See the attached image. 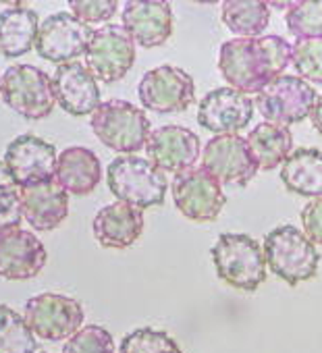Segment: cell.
Masks as SVG:
<instances>
[{"label": "cell", "mask_w": 322, "mask_h": 353, "mask_svg": "<svg viewBox=\"0 0 322 353\" xmlns=\"http://www.w3.org/2000/svg\"><path fill=\"white\" fill-rule=\"evenodd\" d=\"M63 353H114V339L104 326L85 324L65 343Z\"/></svg>", "instance_id": "cell-32"}, {"label": "cell", "mask_w": 322, "mask_h": 353, "mask_svg": "<svg viewBox=\"0 0 322 353\" xmlns=\"http://www.w3.org/2000/svg\"><path fill=\"white\" fill-rule=\"evenodd\" d=\"M23 206H21V188L11 174L5 160H0V231L21 227Z\"/></svg>", "instance_id": "cell-29"}, {"label": "cell", "mask_w": 322, "mask_h": 353, "mask_svg": "<svg viewBox=\"0 0 322 353\" xmlns=\"http://www.w3.org/2000/svg\"><path fill=\"white\" fill-rule=\"evenodd\" d=\"M92 231L102 248H131L143 233V210L125 202L108 204L94 216Z\"/></svg>", "instance_id": "cell-21"}, {"label": "cell", "mask_w": 322, "mask_h": 353, "mask_svg": "<svg viewBox=\"0 0 322 353\" xmlns=\"http://www.w3.org/2000/svg\"><path fill=\"white\" fill-rule=\"evenodd\" d=\"M301 227L303 233L316 243L322 245V198L318 200H310L303 208H301Z\"/></svg>", "instance_id": "cell-34"}, {"label": "cell", "mask_w": 322, "mask_h": 353, "mask_svg": "<svg viewBox=\"0 0 322 353\" xmlns=\"http://www.w3.org/2000/svg\"><path fill=\"white\" fill-rule=\"evenodd\" d=\"M316 98L312 83L297 75H281L254 98V106L266 123L291 127L312 114Z\"/></svg>", "instance_id": "cell-7"}, {"label": "cell", "mask_w": 322, "mask_h": 353, "mask_svg": "<svg viewBox=\"0 0 322 353\" xmlns=\"http://www.w3.org/2000/svg\"><path fill=\"white\" fill-rule=\"evenodd\" d=\"M221 281L239 291H256L266 281L262 245L245 233H223L210 250Z\"/></svg>", "instance_id": "cell-4"}, {"label": "cell", "mask_w": 322, "mask_h": 353, "mask_svg": "<svg viewBox=\"0 0 322 353\" xmlns=\"http://www.w3.org/2000/svg\"><path fill=\"white\" fill-rule=\"evenodd\" d=\"M310 119H312V125H314V129L322 135V94L316 98V104H314V108H312V114H310Z\"/></svg>", "instance_id": "cell-35"}, {"label": "cell", "mask_w": 322, "mask_h": 353, "mask_svg": "<svg viewBox=\"0 0 322 353\" xmlns=\"http://www.w3.org/2000/svg\"><path fill=\"white\" fill-rule=\"evenodd\" d=\"M106 183L110 194L129 206L139 210L165 204L169 179L167 172L160 170L152 160L123 154L117 156L106 168Z\"/></svg>", "instance_id": "cell-2"}, {"label": "cell", "mask_w": 322, "mask_h": 353, "mask_svg": "<svg viewBox=\"0 0 322 353\" xmlns=\"http://www.w3.org/2000/svg\"><path fill=\"white\" fill-rule=\"evenodd\" d=\"M38 353H48V351H38Z\"/></svg>", "instance_id": "cell-37"}, {"label": "cell", "mask_w": 322, "mask_h": 353, "mask_svg": "<svg viewBox=\"0 0 322 353\" xmlns=\"http://www.w3.org/2000/svg\"><path fill=\"white\" fill-rule=\"evenodd\" d=\"M148 160H152L160 170L179 174L194 168L202 158V141L196 131L181 125H165L150 133L145 143Z\"/></svg>", "instance_id": "cell-15"}, {"label": "cell", "mask_w": 322, "mask_h": 353, "mask_svg": "<svg viewBox=\"0 0 322 353\" xmlns=\"http://www.w3.org/2000/svg\"><path fill=\"white\" fill-rule=\"evenodd\" d=\"M3 102L30 121H40L52 114L57 104L52 77L34 65H13L0 81Z\"/></svg>", "instance_id": "cell-6"}, {"label": "cell", "mask_w": 322, "mask_h": 353, "mask_svg": "<svg viewBox=\"0 0 322 353\" xmlns=\"http://www.w3.org/2000/svg\"><path fill=\"white\" fill-rule=\"evenodd\" d=\"M221 19L237 38H260L270 23V7L262 0H229L221 5Z\"/></svg>", "instance_id": "cell-26"}, {"label": "cell", "mask_w": 322, "mask_h": 353, "mask_svg": "<svg viewBox=\"0 0 322 353\" xmlns=\"http://www.w3.org/2000/svg\"><path fill=\"white\" fill-rule=\"evenodd\" d=\"M48 254L32 231L21 227L0 231V276L7 281H30L42 272Z\"/></svg>", "instance_id": "cell-17"}, {"label": "cell", "mask_w": 322, "mask_h": 353, "mask_svg": "<svg viewBox=\"0 0 322 353\" xmlns=\"http://www.w3.org/2000/svg\"><path fill=\"white\" fill-rule=\"evenodd\" d=\"M23 318L44 341H69L83 326V305L63 293H40L28 299Z\"/></svg>", "instance_id": "cell-10"}, {"label": "cell", "mask_w": 322, "mask_h": 353, "mask_svg": "<svg viewBox=\"0 0 322 353\" xmlns=\"http://www.w3.org/2000/svg\"><path fill=\"white\" fill-rule=\"evenodd\" d=\"M94 30L69 11H59L44 19L36 40V52L50 63L65 65L85 54Z\"/></svg>", "instance_id": "cell-13"}, {"label": "cell", "mask_w": 322, "mask_h": 353, "mask_svg": "<svg viewBox=\"0 0 322 353\" xmlns=\"http://www.w3.org/2000/svg\"><path fill=\"white\" fill-rule=\"evenodd\" d=\"M0 81H3V79H0Z\"/></svg>", "instance_id": "cell-38"}, {"label": "cell", "mask_w": 322, "mask_h": 353, "mask_svg": "<svg viewBox=\"0 0 322 353\" xmlns=\"http://www.w3.org/2000/svg\"><path fill=\"white\" fill-rule=\"evenodd\" d=\"M123 28L141 48L163 46L173 34V7L163 0H129L121 13Z\"/></svg>", "instance_id": "cell-18"}, {"label": "cell", "mask_w": 322, "mask_h": 353, "mask_svg": "<svg viewBox=\"0 0 322 353\" xmlns=\"http://www.w3.org/2000/svg\"><path fill=\"white\" fill-rule=\"evenodd\" d=\"M283 185L301 198H322V150L295 148L281 166Z\"/></svg>", "instance_id": "cell-23"}, {"label": "cell", "mask_w": 322, "mask_h": 353, "mask_svg": "<svg viewBox=\"0 0 322 353\" xmlns=\"http://www.w3.org/2000/svg\"><path fill=\"white\" fill-rule=\"evenodd\" d=\"M52 88L57 104L73 117H92L102 104L98 79L79 61L59 65L52 75Z\"/></svg>", "instance_id": "cell-19"}, {"label": "cell", "mask_w": 322, "mask_h": 353, "mask_svg": "<svg viewBox=\"0 0 322 353\" xmlns=\"http://www.w3.org/2000/svg\"><path fill=\"white\" fill-rule=\"evenodd\" d=\"M291 65V44L281 36L233 38L219 50V69L229 88L243 94H260L268 83L285 75Z\"/></svg>", "instance_id": "cell-1"}, {"label": "cell", "mask_w": 322, "mask_h": 353, "mask_svg": "<svg viewBox=\"0 0 322 353\" xmlns=\"http://www.w3.org/2000/svg\"><path fill=\"white\" fill-rule=\"evenodd\" d=\"M250 152L262 170H272L279 164L283 166L285 160L293 154V135L289 127L260 123L256 125L245 137Z\"/></svg>", "instance_id": "cell-25"}, {"label": "cell", "mask_w": 322, "mask_h": 353, "mask_svg": "<svg viewBox=\"0 0 322 353\" xmlns=\"http://www.w3.org/2000/svg\"><path fill=\"white\" fill-rule=\"evenodd\" d=\"M23 219L36 231H54L69 216V194L57 179L21 188Z\"/></svg>", "instance_id": "cell-20"}, {"label": "cell", "mask_w": 322, "mask_h": 353, "mask_svg": "<svg viewBox=\"0 0 322 353\" xmlns=\"http://www.w3.org/2000/svg\"><path fill=\"white\" fill-rule=\"evenodd\" d=\"M179 345L171 334L156 328H135L123 336L119 345V353H167L177 349Z\"/></svg>", "instance_id": "cell-31"}, {"label": "cell", "mask_w": 322, "mask_h": 353, "mask_svg": "<svg viewBox=\"0 0 322 353\" xmlns=\"http://www.w3.org/2000/svg\"><path fill=\"white\" fill-rule=\"evenodd\" d=\"M0 353H38V341L26 318L9 305H0Z\"/></svg>", "instance_id": "cell-27"}, {"label": "cell", "mask_w": 322, "mask_h": 353, "mask_svg": "<svg viewBox=\"0 0 322 353\" xmlns=\"http://www.w3.org/2000/svg\"><path fill=\"white\" fill-rule=\"evenodd\" d=\"M57 162V145L32 133L15 137L5 152V164L9 166L19 188L54 179Z\"/></svg>", "instance_id": "cell-14"}, {"label": "cell", "mask_w": 322, "mask_h": 353, "mask_svg": "<svg viewBox=\"0 0 322 353\" xmlns=\"http://www.w3.org/2000/svg\"><path fill=\"white\" fill-rule=\"evenodd\" d=\"M171 194L177 210L196 223H212L227 204L223 185L204 166L188 168L173 176Z\"/></svg>", "instance_id": "cell-9"}, {"label": "cell", "mask_w": 322, "mask_h": 353, "mask_svg": "<svg viewBox=\"0 0 322 353\" xmlns=\"http://www.w3.org/2000/svg\"><path fill=\"white\" fill-rule=\"evenodd\" d=\"M202 166L223 185L245 188L260 170L245 137L235 135H214L202 148Z\"/></svg>", "instance_id": "cell-12"}, {"label": "cell", "mask_w": 322, "mask_h": 353, "mask_svg": "<svg viewBox=\"0 0 322 353\" xmlns=\"http://www.w3.org/2000/svg\"><path fill=\"white\" fill-rule=\"evenodd\" d=\"M94 135L110 150L123 154H135L145 148L152 125L145 110L127 100H106L90 117Z\"/></svg>", "instance_id": "cell-5"}, {"label": "cell", "mask_w": 322, "mask_h": 353, "mask_svg": "<svg viewBox=\"0 0 322 353\" xmlns=\"http://www.w3.org/2000/svg\"><path fill=\"white\" fill-rule=\"evenodd\" d=\"M117 9H119L117 0H71L69 3L71 15H75L85 26L104 23L112 19Z\"/></svg>", "instance_id": "cell-33"}, {"label": "cell", "mask_w": 322, "mask_h": 353, "mask_svg": "<svg viewBox=\"0 0 322 353\" xmlns=\"http://www.w3.org/2000/svg\"><path fill=\"white\" fill-rule=\"evenodd\" d=\"M137 96L145 110L177 114L185 112L194 104L196 81L188 71L175 65H160L143 73L137 85Z\"/></svg>", "instance_id": "cell-8"}, {"label": "cell", "mask_w": 322, "mask_h": 353, "mask_svg": "<svg viewBox=\"0 0 322 353\" xmlns=\"http://www.w3.org/2000/svg\"><path fill=\"white\" fill-rule=\"evenodd\" d=\"M40 19L32 9L9 7L0 13V52L7 59L28 54L38 40Z\"/></svg>", "instance_id": "cell-24"}, {"label": "cell", "mask_w": 322, "mask_h": 353, "mask_svg": "<svg viewBox=\"0 0 322 353\" xmlns=\"http://www.w3.org/2000/svg\"><path fill=\"white\" fill-rule=\"evenodd\" d=\"M262 250L266 266L289 287H295L318 274L320 254L316 243L293 225H281L268 231Z\"/></svg>", "instance_id": "cell-3"}, {"label": "cell", "mask_w": 322, "mask_h": 353, "mask_svg": "<svg viewBox=\"0 0 322 353\" xmlns=\"http://www.w3.org/2000/svg\"><path fill=\"white\" fill-rule=\"evenodd\" d=\"M291 65L297 77L322 85V38L295 40L291 46Z\"/></svg>", "instance_id": "cell-30"}, {"label": "cell", "mask_w": 322, "mask_h": 353, "mask_svg": "<svg viewBox=\"0 0 322 353\" xmlns=\"http://www.w3.org/2000/svg\"><path fill=\"white\" fill-rule=\"evenodd\" d=\"M135 65V42L123 26H102L94 30V36L85 50V67L98 81H121Z\"/></svg>", "instance_id": "cell-11"}, {"label": "cell", "mask_w": 322, "mask_h": 353, "mask_svg": "<svg viewBox=\"0 0 322 353\" xmlns=\"http://www.w3.org/2000/svg\"><path fill=\"white\" fill-rule=\"evenodd\" d=\"M167 353H183V351H181V349L177 347V349H171V351H167Z\"/></svg>", "instance_id": "cell-36"}, {"label": "cell", "mask_w": 322, "mask_h": 353, "mask_svg": "<svg viewBox=\"0 0 322 353\" xmlns=\"http://www.w3.org/2000/svg\"><path fill=\"white\" fill-rule=\"evenodd\" d=\"M287 30L297 38H322V0H299L285 11Z\"/></svg>", "instance_id": "cell-28"}, {"label": "cell", "mask_w": 322, "mask_h": 353, "mask_svg": "<svg viewBox=\"0 0 322 353\" xmlns=\"http://www.w3.org/2000/svg\"><path fill=\"white\" fill-rule=\"evenodd\" d=\"M254 117V100L233 88L208 92L198 106V123L214 135H235L243 131Z\"/></svg>", "instance_id": "cell-16"}, {"label": "cell", "mask_w": 322, "mask_h": 353, "mask_svg": "<svg viewBox=\"0 0 322 353\" xmlns=\"http://www.w3.org/2000/svg\"><path fill=\"white\" fill-rule=\"evenodd\" d=\"M54 179L71 196H88L102 181L100 158L83 145L65 148L59 154Z\"/></svg>", "instance_id": "cell-22"}]
</instances>
